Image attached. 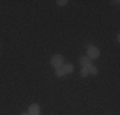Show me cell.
<instances>
[{"label": "cell", "instance_id": "obj_8", "mask_svg": "<svg viewBox=\"0 0 120 115\" xmlns=\"http://www.w3.org/2000/svg\"><path fill=\"white\" fill-rule=\"evenodd\" d=\"M55 74H56L58 77H63L65 73H64V70H63L61 68H59V69H56V73H55Z\"/></svg>", "mask_w": 120, "mask_h": 115}, {"label": "cell", "instance_id": "obj_3", "mask_svg": "<svg viewBox=\"0 0 120 115\" xmlns=\"http://www.w3.org/2000/svg\"><path fill=\"white\" fill-rule=\"evenodd\" d=\"M79 63H81L82 68H90L91 65H92V61H91V59H90L88 56H83V58H81Z\"/></svg>", "mask_w": 120, "mask_h": 115}, {"label": "cell", "instance_id": "obj_9", "mask_svg": "<svg viewBox=\"0 0 120 115\" xmlns=\"http://www.w3.org/2000/svg\"><path fill=\"white\" fill-rule=\"evenodd\" d=\"M56 3H58V5H60V7H64V5L67 4L68 1H67V0H58Z\"/></svg>", "mask_w": 120, "mask_h": 115}, {"label": "cell", "instance_id": "obj_2", "mask_svg": "<svg viewBox=\"0 0 120 115\" xmlns=\"http://www.w3.org/2000/svg\"><path fill=\"white\" fill-rule=\"evenodd\" d=\"M87 54H88V58H90V59H97V58L100 56V50L97 47H95V46H90Z\"/></svg>", "mask_w": 120, "mask_h": 115}, {"label": "cell", "instance_id": "obj_6", "mask_svg": "<svg viewBox=\"0 0 120 115\" xmlns=\"http://www.w3.org/2000/svg\"><path fill=\"white\" fill-rule=\"evenodd\" d=\"M97 73H98V70H97V68H96V67L91 65V67L88 68V74H92V76H96Z\"/></svg>", "mask_w": 120, "mask_h": 115}, {"label": "cell", "instance_id": "obj_5", "mask_svg": "<svg viewBox=\"0 0 120 115\" xmlns=\"http://www.w3.org/2000/svg\"><path fill=\"white\" fill-rule=\"evenodd\" d=\"M61 69L64 70V73L67 74V73H72L74 68H73V65H72V64H64V65L61 67Z\"/></svg>", "mask_w": 120, "mask_h": 115}, {"label": "cell", "instance_id": "obj_4", "mask_svg": "<svg viewBox=\"0 0 120 115\" xmlns=\"http://www.w3.org/2000/svg\"><path fill=\"white\" fill-rule=\"evenodd\" d=\"M40 106L38 105H36V104H33V105H31L30 106V115H40Z\"/></svg>", "mask_w": 120, "mask_h": 115}, {"label": "cell", "instance_id": "obj_7", "mask_svg": "<svg viewBox=\"0 0 120 115\" xmlns=\"http://www.w3.org/2000/svg\"><path fill=\"white\" fill-rule=\"evenodd\" d=\"M81 76L82 77H87L88 76V68H82L81 69Z\"/></svg>", "mask_w": 120, "mask_h": 115}, {"label": "cell", "instance_id": "obj_1", "mask_svg": "<svg viewBox=\"0 0 120 115\" xmlns=\"http://www.w3.org/2000/svg\"><path fill=\"white\" fill-rule=\"evenodd\" d=\"M51 65H52L55 69H59L64 65V59H63L61 55H55L51 59Z\"/></svg>", "mask_w": 120, "mask_h": 115}, {"label": "cell", "instance_id": "obj_10", "mask_svg": "<svg viewBox=\"0 0 120 115\" xmlns=\"http://www.w3.org/2000/svg\"><path fill=\"white\" fill-rule=\"evenodd\" d=\"M21 115H30L28 113H23V114H21Z\"/></svg>", "mask_w": 120, "mask_h": 115}]
</instances>
